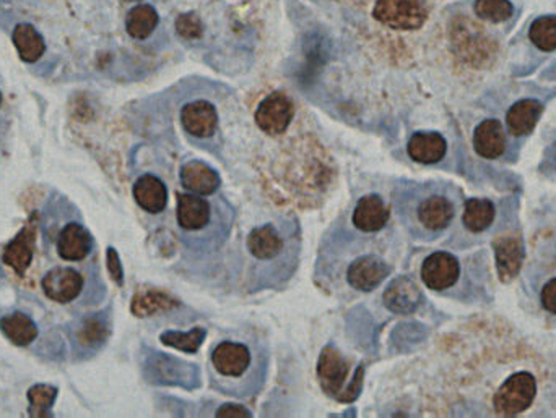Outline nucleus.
<instances>
[{
    "label": "nucleus",
    "mask_w": 556,
    "mask_h": 418,
    "mask_svg": "<svg viewBox=\"0 0 556 418\" xmlns=\"http://www.w3.org/2000/svg\"><path fill=\"white\" fill-rule=\"evenodd\" d=\"M290 146L280 148V156L272 166V175L277 185L288 191L294 201L316 203L319 197H325L331 183L335 180L333 158L317 141L306 138L296 140Z\"/></svg>",
    "instance_id": "obj_2"
},
{
    "label": "nucleus",
    "mask_w": 556,
    "mask_h": 418,
    "mask_svg": "<svg viewBox=\"0 0 556 418\" xmlns=\"http://www.w3.org/2000/svg\"><path fill=\"white\" fill-rule=\"evenodd\" d=\"M215 417H253V412L240 403H224L215 412Z\"/></svg>",
    "instance_id": "obj_38"
},
{
    "label": "nucleus",
    "mask_w": 556,
    "mask_h": 418,
    "mask_svg": "<svg viewBox=\"0 0 556 418\" xmlns=\"http://www.w3.org/2000/svg\"><path fill=\"white\" fill-rule=\"evenodd\" d=\"M12 41L25 63H35L46 53V41L31 24H16L12 33Z\"/></svg>",
    "instance_id": "obj_27"
},
{
    "label": "nucleus",
    "mask_w": 556,
    "mask_h": 418,
    "mask_svg": "<svg viewBox=\"0 0 556 418\" xmlns=\"http://www.w3.org/2000/svg\"><path fill=\"white\" fill-rule=\"evenodd\" d=\"M463 226L471 232H483L494 221V206L488 199H469L462 216Z\"/></svg>",
    "instance_id": "obj_30"
},
{
    "label": "nucleus",
    "mask_w": 556,
    "mask_h": 418,
    "mask_svg": "<svg viewBox=\"0 0 556 418\" xmlns=\"http://www.w3.org/2000/svg\"><path fill=\"white\" fill-rule=\"evenodd\" d=\"M461 274V267L456 257L446 251H436L430 255L422 265V281L428 289H449L456 284Z\"/></svg>",
    "instance_id": "obj_17"
},
{
    "label": "nucleus",
    "mask_w": 556,
    "mask_h": 418,
    "mask_svg": "<svg viewBox=\"0 0 556 418\" xmlns=\"http://www.w3.org/2000/svg\"><path fill=\"white\" fill-rule=\"evenodd\" d=\"M38 214H31L24 228L16 234L2 251V261L12 267L18 276H25L35 258L36 240H38Z\"/></svg>",
    "instance_id": "obj_15"
},
{
    "label": "nucleus",
    "mask_w": 556,
    "mask_h": 418,
    "mask_svg": "<svg viewBox=\"0 0 556 418\" xmlns=\"http://www.w3.org/2000/svg\"><path fill=\"white\" fill-rule=\"evenodd\" d=\"M452 44L467 62L485 61L493 53V41L483 33V28L465 18H457L452 24Z\"/></svg>",
    "instance_id": "obj_14"
},
{
    "label": "nucleus",
    "mask_w": 556,
    "mask_h": 418,
    "mask_svg": "<svg viewBox=\"0 0 556 418\" xmlns=\"http://www.w3.org/2000/svg\"><path fill=\"white\" fill-rule=\"evenodd\" d=\"M473 148L485 160L500 158L506 150V135L501 123L494 119L480 123L473 133Z\"/></svg>",
    "instance_id": "obj_25"
},
{
    "label": "nucleus",
    "mask_w": 556,
    "mask_h": 418,
    "mask_svg": "<svg viewBox=\"0 0 556 418\" xmlns=\"http://www.w3.org/2000/svg\"><path fill=\"white\" fill-rule=\"evenodd\" d=\"M271 365L267 341L254 329L218 335L209 352L210 386L233 399H253L265 386Z\"/></svg>",
    "instance_id": "obj_1"
},
{
    "label": "nucleus",
    "mask_w": 556,
    "mask_h": 418,
    "mask_svg": "<svg viewBox=\"0 0 556 418\" xmlns=\"http://www.w3.org/2000/svg\"><path fill=\"white\" fill-rule=\"evenodd\" d=\"M475 14L493 24H500L512 15V4L510 0H477Z\"/></svg>",
    "instance_id": "obj_35"
},
{
    "label": "nucleus",
    "mask_w": 556,
    "mask_h": 418,
    "mask_svg": "<svg viewBox=\"0 0 556 418\" xmlns=\"http://www.w3.org/2000/svg\"><path fill=\"white\" fill-rule=\"evenodd\" d=\"M541 304L547 312L556 315V279L550 281L541 290Z\"/></svg>",
    "instance_id": "obj_39"
},
{
    "label": "nucleus",
    "mask_w": 556,
    "mask_h": 418,
    "mask_svg": "<svg viewBox=\"0 0 556 418\" xmlns=\"http://www.w3.org/2000/svg\"><path fill=\"white\" fill-rule=\"evenodd\" d=\"M2 104H4V96H2V92H0V109H2Z\"/></svg>",
    "instance_id": "obj_40"
},
{
    "label": "nucleus",
    "mask_w": 556,
    "mask_h": 418,
    "mask_svg": "<svg viewBox=\"0 0 556 418\" xmlns=\"http://www.w3.org/2000/svg\"><path fill=\"white\" fill-rule=\"evenodd\" d=\"M407 151L412 160L418 164H438L448 151V143L441 133L436 131H417L409 140Z\"/></svg>",
    "instance_id": "obj_22"
},
{
    "label": "nucleus",
    "mask_w": 556,
    "mask_h": 418,
    "mask_svg": "<svg viewBox=\"0 0 556 418\" xmlns=\"http://www.w3.org/2000/svg\"><path fill=\"white\" fill-rule=\"evenodd\" d=\"M59 395V389L51 384H35L28 389L26 397H28V415L30 417H53V405H55V399Z\"/></svg>",
    "instance_id": "obj_31"
},
{
    "label": "nucleus",
    "mask_w": 556,
    "mask_h": 418,
    "mask_svg": "<svg viewBox=\"0 0 556 418\" xmlns=\"http://www.w3.org/2000/svg\"><path fill=\"white\" fill-rule=\"evenodd\" d=\"M204 337H205V329L202 327H194L187 333H181V331H166L160 335V341L168 347L173 349L181 350V352H187V354H195L202 343H204Z\"/></svg>",
    "instance_id": "obj_32"
},
{
    "label": "nucleus",
    "mask_w": 556,
    "mask_h": 418,
    "mask_svg": "<svg viewBox=\"0 0 556 418\" xmlns=\"http://www.w3.org/2000/svg\"><path fill=\"white\" fill-rule=\"evenodd\" d=\"M176 31H178L179 36L187 41H194V39H199L204 33V24L199 16L195 15L194 12L189 14H183L179 15L176 20Z\"/></svg>",
    "instance_id": "obj_36"
},
{
    "label": "nucleus",
    "mask_w": 556,
    "mask_h": 418,
    "mask_svg": "<svg viewBox=\"0 0 556 418\" xmlns=\"http://www.w3.org/2000/svg\"><path fill=\"white\" fill-rule=\"evenodd\" d=\"M251 276L257 289L285 282L300 255V230L292 221L267 222L251 230L246 240Z\"/></svg>",
    "instance_id": "obj_3"
},
{
    "label": "nucleus",
    "mask_w": 556,
    "mask_h": 418,
    "mask_svg": "<svg viewBox=\"0 0 556 418\" xmlns=\"http://www.w3.org/2000/svg\"><path fill=\"white\" fill-rule=\"evenodd\" d=\"M111 329L113 321L109 310L88 313L70 325L69 339L75 358L92 357L93 354L100 352L109 341Z\"/></svg>",
    "instance_id": "obj_7"
},
{
    "label": "nucleus",
    "mask_w": 556,
    "mask_h": 418,
    "mask_svg": "<svg viewBox=\"0 0 556 418\" xmlns=\"http://www.w3.org/2000/svg\"><path fill=\"white\" fill-rule=\"evenodd\" d=\"M124 2H140V0H124Z\"/></svg>",
    "instance_id": "obj_41"
},
{
    "label": "nucleus",
    "mask_w": 556,
    "mask_h": 418,
    "mask_svg": "<svg viewBox=\"0 0 556 418\" xmlns=\"http://www.w3.org/2000/svg\"><path fill=\"white\" fill-rule=\"evenodd\" d=\"M537 394V383L531 373H514L502 383L494 394V411L506 417H514L532 405Z\"/></svg>",
    "instance_id": "obj_8"
},
{
    "label": "nucleus",
    "mask_w": 556,
    "mask_h": 418,
    "mask_svg": "<svg viewBox=\"0 0 556 418\" xmlns=\"http://www.w3.org/2000/svg\"><path fill=\"white\" fill-rule=\"evenodd\" d=\"M391 219V209L378 193H370L358 199L352 213V222L356 230L363 234H378Z\"/></svg>",
    "instance_id": "obj_18"
},
{
    "label": "nucleus",
    "mask_w": 556,
    "mask_h": 418,
    "mask_svg": "<svg viewBox=\"0 0 556 418\" xmlns=\"http://www.w3.org/2000/svg\"><path fill=\"white\" fill-rule=\"evenodd\" d=\"M41 289L55 304H72L84 294L85 277L75 267H55L43 276Z\"/></svg>",
    "instance_id": "obj_13"
},
{
    "label": "nucleus",
    "mask_w": 556,
    "mask_h": 418,
    "mask_svg": "<svg viewBox=\"0 0 556 418\" xmlns=\"http://www.w3.org/2000/svg\"><path fill=\"white\" fill-rule=\"evenodd\" d=\"M178 193L176 224L181 240L194 250H213L232 228L233 211L222 197Z\"/></svg>",
    "instance_id": "obj_4"
},
{
    "label": "nucleus",
    "mask_w": 556,
    "mask_h": 418,
    "mask_svg": "<svg viewBox=\"0 0 556 418\" xmlns=\"http://www.w3.org/2000/svg\"><path fill=\"white\" fill-rule=\"evenodd\" d=\"M106 267H108V273L113 282L116 284L117 287H123L124 267L121 258H119V253L114 247H108V250H106Z\"/></svg>",
    "instance_id": "obj_37"
},
{
    "label": "nucleus",
    "mask_w": 556,
    "mask_h": 418,
    "mask_svg": "<svg viewBox=\"0 0 556 418\" xmlns=\"http://www.w3.org/2000/svg\"><path fill=\"white\" fill-rule=\"evenodd\" d=\"M391 273L386 259L376 251L358 253L355 258L348 261L345 267V282L356 292H372L378 289Z\"/></svg>",
    "instance_id": "obj_10"
},
{
    "label": "nucleus",
    "mask_w": 556,
    "mask_h": 418,
    "mask_svg": "<svg viewBox=\"0 0 556 418\" xmlns=\"http://www.w3.org/2000/svg\"><path fill=\"white\" fill-rule=\"evenodd\" d=\"M176 306V300H173L164 292L154 289H144L137 292L132 298L131 310L135 316L145 318L163 310H171Z\"/></svg>",
    "instance_id": "obj_28"
},
{
    "label": "nucleus",
    "mask_w": 556,
    "mask_h": 418,
    "mask_svg": "<svg viewBox=\"0 0 556 418\" xmlns=\"http://www.w3.org/2000/svg\"><path fill=\"white\" fill-rule=\"evenodd\" d=\"M303 51L313 63H323L331 57L333 43L321 31H309L303 39Z\"/></svg>",
    "instance_id": "obj_34"
},
{
    "label": "nucleus",
    "mask_w": 556,
    "mask_h": 418,
    "mask_svg": "<svg viewBox=\"0 0 556 418\" xmlns=\"http://www.w3.org/2000/svg\"><path fill=\"white\" fill-rule=\"evenodd\" d=\"M541 111L543 107L535 99H524V101L516 102L506 115V123H508L511 135L525 137L532 133V130L535 129V125L541 119Z\"/></svg>",
    "instance_id": "obj_26"
},
{
    "label": "nucleus",
    "mask_w": 556,
    "mask_h": 418,
    "mask_svg": "<svg viewBox=\"0 0 556 418\" xmlns=\"http://www.w3.org/2000/svg\"><path fill=\"white\" fill-rule=\"evenodd\" d=\"M394 205L402 222L410 230L417 226L426 234H436L448 228L456 214L452 201L440 193L415 198L412 191L402 190L397 195L394 193Z\"/></svg>",
    "instance_id": "obj_5"
},
{
    "label": "nucleus",
    "mask_w": 556,
    "mask_h": 418,
    "mask_svg": "<svg viewBox=\"0 0 556 418\" xmlns=\"http://www.w3.org/2000/svg\"><path fill=\"white\" fill-rule=\"evenodd\" d=\"M0 331L16 347H30L39 337L36 321L24 312H12L2 316Z\"/></svg>",
    "instance_id": "obj_24"
},
{
    "label": "nucleus",
    "mask_w": 556,
    "mask_h": 418,
    "mask_svg": "<svg viewBox=\"0 0 556 418\" xmlns=\"http://www.w3.org/2000/svg\"><path fill=\"white\" fill-rule=\"evenodd\" d=\"M529 36L541 51H556V16H541L533 22Z\"/></svg>",
    "instance_id": "obj_33"
},
{
    "label": "nucleus",
    "mask_w": 556,
    "mask_h": 418,
    "mask_svg": "<svg viewBox=\"0 0 556 418\" xmlns=\"http://www.w3.org/2000/svg\"><path fill=\"white\" fill-rule=\"evenodd\" d=\"M493 247L500 279L502 282L514 279L524 261L522 238L518 234H502L494 240Z\"/></svg>",
    "instance_id": "obj_19"
},
{
    "label": "nucleus",
    "mask_w": 556,
    "mask_h": 418,
    "mask_svg": "<svg viewBox=\"0 0 556 418\" xmlns=\"http://www.w3.org/2000/svg\"><path fill=\"white\" fill-rule=\"evenodd\" d=\"M93 247L94 240L92 232L80 222H67L55 237L57 257L69 263H80L88 258L92 255Z\"/></svg>",
    "instance_id": "obj_16"
},
{
    "label": "nucleus",
    "mask_w": 556,
    "mask_h": 418,
    "mask_svg": "<svg viewBox=\"0 0 556 418\" xmlns=\"http://www.w3.org/2000/svg\"><path fill=\"white\" fill-rule=\"evenodd\" d=\"M158 12L148 4H140L132 8L125 16V30L134 39H147L158 24Z\"/></svg>",
    "instance_id": "obj_29"
},
{
    "label": "nucleus",
    "mask_w": 556,
    "mask_h": 418,
    "mask_svg": "<svg viewBox=\"0 0 556 418\" xmlns=\"http://www.w3.org/2000/svg\"><path fill=\"white\" fill-rule=\"evenodd\" d=\"M181 127L194 143L213 140L218 131V112L209 101H193L181 109Z\"/></svg>",
    "instance_id": "obj_12"
},
{
    "label": "nucleus",
    "mask_w": 556,
    "mask_h": 418,
    "mask_svg": "<svg viewBox=\"0 0 556 418\" xmlns=\"http://www.w3.org/2000/svg\"><path fill=\"white\" fill-rule=\"evenodd\" d=\"M363 365L358 368L355 380L348 383L350 365L335 345H325L317 362V380L325 394L333 395L339 403H352L363 383Z\"/></svg>",
    "instance_id": "obj_6"
},
{
    "label": "nucleus",
    "mask_w": 556,
    "mask_h": 418,
    "mask_svg": "<svg viewBox=\"0 0 556 418\" xmlns=\"http://www.w3.org/2000/svg\"><path fill=\"white\" fill-rule=\"evenodd\" d=\"M132 195L139 208L148 214L163 213L168 205V189L162 179L154 174L139 177L134 183Z\"/></svg>",
    "instance_id": "obj_21"
},
{
    "label": "nucleus",
    "mask_w": 556,
    "mask_h": 418,
    "mask_svg": "<svg viewBox=\"0 0 556 418\" xmlns=\"http://www.w3.org/2000/svg\"><path fill=\"white\" fill-rule=\"evenodd\" d=\"M384 305L387 310L399 315L415 312L418 305L422 304V292L417 284L410 281L409 277H397L389 284L384 292Z\"/></svg>",
    "instance_id": "obj_23"
},
{
    "label": "nucleus",
    "mask_w": 556,
    "mask_h": 418,
    "mask_svg": "<svg viewBox=\"0 0 556 418\" xmlns=\"http://www.w3.org/2000/svg\"><path fill=\"white\" fill-rule=\"evenodd\" d=\"M179 179L185 190L202 197L215 195L222 185L220 175L216 174V170L199 160H187L181 168Z\"/></svg>",
    "instance_id": "obj_20"
},
{
    "label": "nucleus",
    "mask_w": 556,
    "mask_h": 418,
    "mask_svg": "<svg viewBox=\"0 0 556 418\" xmlns=\"http://www.w3.org/2000/svg\"><path fill=\"white\" fill-rule=\"evenodd\" d=\"M294 106L292 98L283 92H273L263 99L255 111L257 127L269 137L283 135L293 121Z\"/></svg>",
    "instance_id": "obj_11"
},
{
    "label": "nucleus",
    "mask_w": 556,
    "mask_h": 418,
    "mask_svg": "<svg viewBox=\"0 0 556 418\" xmlns=\"http://www.w3.org/2000/svg\"><path fill=\"white\" fill-rule=\"evenodd\" d=\"M372 15L392 30L413 31L423 26L428 10L423 0H378Z\"/></svg>",
    "instance_id": "obj_9"
}]
</instances>
